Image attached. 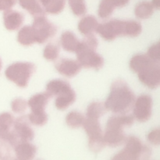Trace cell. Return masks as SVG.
I'll use <instances>...</instances> for the list:
<instances>
[{
  "label": "cell",
  "mask_w": 160,
  "mask_h": 160,
  "mask_svg": "<svg viewBox=\"0 0 160 160\" xmlns=\"http://www.w3.org/2000/svg\"><path fill=\"white\" fill-rule=\"evenodd\" d=\"M72 12L76 16L84 15L87 10L84 0H68Z\"/></svg>",
  "instance_id": "27"
},
{
  "label": "cell",
  "mask_w": 160,
  "mask_h": 160,
  "mask_svg": "<svg viewBox=\"0 0 160 160\" xmlns=\"http://www.w3.org/2000/svg\"><path fill=\"white\" fill-rule=\"evenodd\" d=\"M52 97H56L55 105L59 110H65L76 100V94L67 82L54 79L46 85V91Z\"/></svg>",
  "instance_id": "5"
},
{
  "label": "cell",
  "mask_w": 160,
  "mask_h": 160,
  "mask_svg": "<svg viewBox=\"0 0 160 160\" xmlns=\"http://www.w3.org/2000/svg\"><path fill=\"white\" fill-rule=\"evenodd\" d=\"M45 13L51 14H58L63 10L66 0H39Z\"/></svg>",
  "instance_id": "22"
},
{
  "label": "cell",
  "mask_w": 160,
  "mask_h": 160,
  "mask_svg": "<svg viewBox=\"0 0 160 160\" xmlns=\"http://www.w3.org/2000/svg\"><path fill=\"white\" fill-rule=\"evenodd\" d=\"M142 25L136 20L113 19L105 23L99 24L96 32L106 40L112 41L120 35L136 37L142 33Z\"/></svg>",
  "instance_id": "2"
},
{
  "label": "cell",
  "mask_w": 160,
  "mask_h": 160,
  "mask_svg": "<svg viewBox=\"0 0 160 160\" xmlns=\"http://www.w3.org/2000/svg\"><path fill=\"white\" fill-rule=\"evenodd\" d=\"M17 40L23 45H31L35 42L34 31L31 26H24L20 28L17 35Z\"/></svg>",
  "instance_id": "23"
},
{
  "label": "cell",
  "mask_w": 160,
  "mask_h": 160,
  "mask_svg": "<svg viewBox=\"0 0 160 160\" xmlns=\"http://www.w3.org/2000/svg\"><path fill=\"white\" fill-rule=\"evenodd\" d=\"M147 56L151 60L154 61L160 62V43L156 42L150 46L148 49V53H146Z\"/></svg>",
  "instance_id": "30"
},
{
  "label": "cell",
  "mask_w": 160,
  "mask_h": 160,
  "mask_svg": "<svg viewBox=\"0 0 160 160\" xmlns=\"http://www.w3.org/2000/svg\"><path fill=\"white\" fill-rule=\"evenodd\" d=\"M154 13V7L151 3L143 1L139 3L134 9V13L139 19L149 18Z\"/></svg>",
  "instance_id": "24"
},
{
  "label": "cell",
  "mask_w": 160,
  "mask_h": 160,
  "mask_svg": "<svg viewBox=\"0 0 160 160\" xmlns=\"http://www.w3.org/2000/svg\"><path fill=\"white\" fill-rule=\"evenodd\" d=\"M13 152L17 160H33L37 148L31 142H20L13 147Z\"/></svg>",
  "instance_id": "14"
},
{
  "label": "cell",
  "mask_w": 160,
  "mask_h": 160,
  "mask_svg": "<svg viewBox=\"0 0 160 160\" xmlns=\"http://www.w3.org/2000/svg\"><path fill=\"white\" fill-rule=\"evenodd\" d=\"M22 8L26 9L34 18L45 16V12L38 0H18Z\"/></svg>",
  "instance_id": "21"
},
{
  "label": "cell",
  "mask_w": 160,
  "mask_h": 160,
  "mask_svg": "<svg viewBox=\"0 0 160 160\" xmlns=\"http://www.w3.org/2000/svg\"><path fill=\"white\" fill-rule=\"evenodd\" d=\"M56 68L60 74L68 78H72L78 75L81 70V66L78 61L62 58L56 64Z\"/></svg>",
  "instance_id": "13"
},
{
  "label": "cell",
  "mask_w": 160,
  "mask_h": 160,
  "mask_svg": "<svg viewBox=\"0 0 160 160\" xmlns=\"http://www.w3.org/2000/svg\"><path fill=\"white\" fill-rule=\"evenodd\" d=\"M17 3V0H0V10L6 11L12 9Z\"/></svg>",
  "instance_id": "32"
},
{
  "label": "cell",
  "mask_w": 160,
  "mask_h": 160,
  "mask_svg": "<svg viewBox=\"0 0 160 160\" xmlns=\"http://www.w3.org/2000/svg\"><path fill=\"white\" fill-rule=\"evenodd\" d=\"M51 98L52 97L47 92L37 93L29 99L28 106L31 108V111L33 112L45 111V107Z\"/></svg>",
  "instance_id": "18"
},
{
  "label": "cell",
  "mask_w": 160,
  "mask_h": 160,
  "mask_svg": "<svg viewBox=\"0 0 160 160\" xmlns=\"http://www.w3.org/2000/svg\"><path fill=\"white\" fill-rule=\"evenodd\" d=\"M124 148L117 153L111 160H142L148 158L151 151L138 137L127 136Z\"/></svg>",
  "instance_id": "6"
},
{
  "label": "cell",
  "mask_w": 160,
  "mask_h": 160,
  "mask_svg": "<svg viewBox=\"0 0 160 160\" xmlns=\"http://www.w3.org/2000/svg\"><path fill=\"white\" fill-rule=\"evenodd\" d=\"M4 25L6 29L9 31H15L19 29L24 21V17L18 11L9 9L4 11L3 13Z\"/></svg>",
  "instance_id": "16"
},
{
  "label": "cell",
  "mask_w": 160,
  "mask_h": 160,
  "mask_svg": "<svg viewBox=\"0 0 160 160\" xmlns=\"http://www.w3.org/2000/svg\"><path fill=\"white\" fill-rule=\"evenodd\" d=\"M135 96L126 82L117 79L112 83L110 93L104 103L106 111L114 114H127L132 109Z\"/></svg>",
  "instance_id": "1"
},
{
  "label": "cell",
  "mask_w": 160,
  "mask_h": 160,
  "mask_svg": "<svg viewBox=\"0 0 160 160\" xmlns=\"http://www.w3.org/2000/svg\"><path fill=\"white\" fill-rule=\"evenodd\" d=\"M134 120L132 115L128 114H116L109 118L103 133L106 145L115 147L124 144L127 136L123 132V128L132 125Z\"/></svg>",
  "instance_id": "3"
},
{
  "label": "cell",
  "mask_w": 160,
  "mask_h": 160,
  "mask_svg": "<svg viewBox=\"0 0 160 160\" xmlns=\"http://www.w3.org/2000/svg\"><path fill=\"white\" fill-rule=\"evenodd\" d=\"M147 139L154 145H159L160 144V130L159 128L152 130L147 136Z\"/></svg>",
  "instance_id": "31"
},
{
  "label": "cell",
  "mask_w": 160,
  "mask_h": 160,
  "mask_svg": "<svg viewBox=\"0 0 160 160\" xmlns=\"http://www.w3.org/2000/svg\"><path fill=\"white\" fill-rule=\"evenodd\" d=\"M1 68H2V61L1 59H0V70H1Z\"/></svg>",
  "instance_id": "34"
},
{
  "label": "cell",
  "mask_w": 160,
  "mask_h": 160,
  "mask_svg": "<svg viewBox=\"0 0 160 160\" xmlns=\"http://www.w3.org/2000/svg\"><path fill=\"white\" fill-rule=\"evenodd\" d=\"M31 125L28 115H21L16 119L6 144L14 147L20 142H31L34 137V130Z\"/></svg>",
  "instance_id": "8"
},
{
  "label": "cell",
  "mask_w": 160,
  "mask_h": 160,
  "mask_svg": "<svg viewBox=\"0 0 160 160\" xmlns=\"http://www.w3.org/2000/svg\"><path fill=\"white\" fill-rule=\"evenodd\" d=\"M152 5L153 6L154 9H159L160 7V0H152Z\"/></svg>",
  "instance_id": "33"
},
{
  "label": "cell",
  "mask_w": 160,
  "mask_h": 160,
  "mask_svg": "<svg viewBox=\"0 0 160 160\" xmlns=\"http://www.w3.org/2000/svg\"><path fill=\"white\" fill-rule=\"evenodd\" d=\"M28 107V101L23 98H16L11 103L12 110L17 114L23 113Z\"/></svg>",
  "instance_id": "29"
},
{
  "label": "cell",
  "mask_w": 160,
  "mask_h": 160,
  "mask_svg": "<svg viewBox=\"0 0 160 160\" xmlns=\"http://www.w3.org/2000/svg\"><path fill=\"white\" fill-rule=\"evenodd\" d=\"M35 66L31 62H17L10 64L5 72L6 77L20 87H26L34 72Z\"/></svg>",
  "instance_id": "9"
},
{
  "label": "cell",
  "mask_w": 160,
  "mask_h": 160,
  "mask_svg": "<svg viewBox=\"0 0 160 160\" xmlns=\"http://www.w3.org/2000/svg\"><path fill=\"white\" fill-rule=\"evenodd\" d=\"M98 45V39L94 35L85 36L83 40L80 41L75 53L77 55V61L81 67L98 70L102 67L104 59L97 53Z\"/></svg>",
  "instance_id": "4"
},
{
  "label": "cell",
  "mask_w": 160,
  "mask_h": 160,
  "mask_svg": "<svg viewBox=\"0 0 160 160\" xmlns=\"http://www.w3.org/2000/svg\"><path fill=\"white\" fill-rule=\"evenodd\" d=\"M28 117L31 125H37V126L44 125L48 121V115L45 111H39V112L31 111Z\"/></svg>",
  "instance_id": "26"
},
{
  "label": "cell",
  "mask_w": 160,
  "mask_h": 160,
  "mask_svg": "<svg viewBox=\"0 0 160 160\" xmlns=\"http://www.w3.org/2000/svg\"><path fill=\"white\" fill-rule=\"evenodd\" d=\"M60 42L62 49L71 53H75L80 43V40L77 38L74 33L70 31H66L62 33Z\"/></svg>",
  "instance_id": "20"
},
{
  "label": "cell",
  "mask_w": 160,
  "mask_h": 160,
  "mask_svg": "<svg viewBox=\"0 0 160 160\" xmlns=\"http://www.w3.org/2000/svg\"><path fill=\"white\" fill-rule=\"evenodd\" d=\"M85 119V116L79 111H73L68 113L66 117V122L70 128L77 129L82 126Z\"/></svg>",
  "instance_id": "25"
},
{
  "label": "cell",
  "mask_w": 160,
  "mask_h": 160,
  "mask_svg": "<svg viewBox=\"0 0 160 160\" xmlns=\"http://www.w3.org/2000/svg\"><path fill=\"white\" fill-rule=\"evenodd\" d=\"M101 117L86 115L82 126L88 136V147L93 152H98L106 146L99 119Z\"/></svg>",
  "instance_id": "7"
},
{
  "label": "cell",
  "mask_w": 160,
  "mask_h": 160,
  "mask_svg": "<svg viewBox=\"0 0 160 160\" xmlns=\"http://www.w3.org/2000/svg\"><path fill=\"white\" fill-rule=\"evenodd\" d=\"M130 0H101L98 6V16L101 18L106 19L110 17L116 8L123 7Z\"/></svg>",
  "instance_id": "15"
},
{
  "label": "cell",
  "mask_w": 160,
  "mask_h": 160,
  "mask_svg": "<svg viewBox=\"0 0 160 160\" xmlns=\"http://www.w3.org/2000/svg\"><path fill=\"white\" fill-rule=\"evenodd\" d=\"M137 74L141 83L155 89L160 85V62L150 60Z\"/></svg>",
  "instance_id": "11"
},
{
  "label": "cell",
  "mask_w": 160,
  "mask_h": 160,
  "mask_svg": "<svg viewBox=\"0 0 160 160\" xmlns=\"http://www.w3.org/2000/svg\"><path fill=\"white\" fill-rule=\"evenodd\" d=\"M152 98L149 95L143 94L135 99L133 105V114L134 119L140 122H145L152 116Z\"/></svg>",
  "instance_id": "12"
},
{
  "label": "cell",
  "mask_w": 160,
  "mask_h": 160,
  "mask_svg": "<svg viewBox=\"0 0 160 160\" xmlns=\"http://www.w3.org/2000/svg\"><path fill=\"white\" fill-rule=\"evenodd\" d=\"M99 23L94 16L88 15L83 17L78 23V29L84 36L92 35L96 32Z\"/></svg>",
  "instance_id": "19"
},
{
  "label": "cell",
  "mask_w": 160,
  "mask_h": 160,
  "mask_svg": "<svg viewBox=\"0 0 160 160\" xmlns=\"http://www.w3.org/2000/svg\"><path fill=\"white\" fill-rule=\"evenodd\" d=\"M59 55V49L55 44H48L43 52V56L48 61H54Z\"/></svg>",
  "instance_id": "28"
},
{
  "label": "cell",
  "mask_w": 160,
  "mask_h": 160,
  "mask_svg": "<svg viewBox=\"0 0 160 160\" xmlns=\"http://www.w3.org/2000/svg\"><path fill=\"white\" fill-rule=\"evenodd\" d=\"M31 28L35 37V42L40 44L44 43L54 36L57 31L56 27L50 22L45 16L34 18Z\"/></svg>",
  "instance_id": "10"
},
{
  "label": "cell",
  "mask_w": 160,
  "mask_h": 160,
  "mask_svg": "<svg viewBox=\"0 0 160 160\" xmlns=\"http://www.w3.org/2000/svg\"><path fill=\"white\" fill-rule=\"evenodd\" d=\"M14 117L9 112L0 114V143H6L10 136L14 123Z\"/></svg>",
  "instance_id": "17"
}]
</instances>
